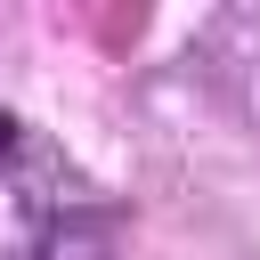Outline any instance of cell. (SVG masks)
Here are the masks:
<instances>
[{
  "label": "cell",
  "mask_w": 260,
  "mask_h": 260,
  "mask_svg": "<svg viewBox=\"0 0 260 260\" xmlns=\"http://www.w3.org/2000/svg\"><path fill=\"white\" fill-rule=\"evenodd\" d=\"M41 260H98V244H89V236H57Z\"/></svg>",
  "instance_id": "obj_1"
},
{
  "label": "cell",
  "mask_w": 260,
  "mask_h": 260,
  "mask_svg": "<svg viewBox=\"0 0 260 260\" xmlns=\"http://www.w3.org/2000/svg\"><path fill=\"white\" fill-rule=\"evenodd\" d=\"M0 154H8V114H0Z\"/></svg>",
  "instance_id": "obj_2"
}]
</instances>
